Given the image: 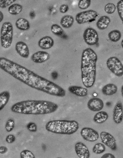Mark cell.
<instances>
[{
	"instance_id": "1",
	"label": "cell",
	"mask_w": 123,
	"mask_h": 158,
	"mask_svg": "<svg viewBox=\"0 0 123 158\" xmlns=\"http://www.w3.org/2000/svg\"><path fill=\"white\" fill-rule=\"evenodd\" d=\"M0 68L32 89L58 97L65 95V89L59 85L8 58L0 57Z\"/></svg>"
},
{
	"instance_id": "2",
	"label": "cell",
	"mask_w": 123,
	"mask_h": 158,
	"mask_svg": "<svg viewBox=\"0 0 123 158\" xmlns=\"http://www.w3.org/2000/svg\"><path fill=\"white\" fill-rule=\"evenodd\" d=\"M58 106L55 102L45 100H26L16 102L11 108L15 113L25 115H45L53 113Z\"/></svg>"
},
{
	"instance_id": "3",
	"label": "cell",
	"mask_w": 123,
	"mask_h": 158,
	"mask_svg": "<svg viewBox=\"0 0 123 158\" xmlns=\"http://www.w3.org/2000/svg\"><path fill=\"white\" fill-rule=\"evenodd\" d=\"M98 56L91 48L83 51L81 62V79L83 85L87 89L94 86L96 76Z\"/></svg>"
},
{
	"instance_id": "4",
	"label": "cell",
	"mask_w": 123,
	"mask_h": 158,
	"mask_svg": "<svg viewBox=\"0 0 123 158\" xmlns=\"http://www.w3.org/2000/svg\"><path fill=\"white\" fill-rule=\"evenodd\" d=\"M45 128L47 131L53 133L71 135L78 131L79 124L75 120H54L48 122Z\"/></svg>"
},
{
	"instance_id": "5",
	"label": "cell",
	"mask_w": 123,
	"mask_h": 158,
	"mask_svg": "<svg viewBox=\"0 0 123 158\" xmlns=\"http://www.w3.org/2000/svg\"><path fill=\"white\" fill-rule=\"evenodd\" d=\"M14 28L12 23L6 22L1 27L0 38L1 46L4 49H8L12 44L13 40Z\"/></svg>"
},
{
	"instance_id": "6",
	"label": "cell",
	"mask_w": 123,
	"mask_h": 158,
	"mask_svg": "<svg viewBox=\"0 0 123 158\" xmlns=\"http://www.w3.org/2000/svg\"><path fill=\"white\" fill-rule=\"evenodd\" d=\"M107 68L116 76L121 77L123 75V65L118 58L116 56L111 57L106 61Z\"/></svg>"
},
{
	"instance_id": "7",
	"label": "cell",
	"mask_w": 123,
	"mask_h": 158,
	"mask_svg": "<svg viewBox=\"0 0 123 158\" xmlns=\"http://www.w3.org/2000/svg\"><path fill=\"white\" fill-rule=\"evenodd\" d=\"M98 16V13L95 11L88 10L77 14L75 17V20L78 24L91 23L95 21Z\"/></svg>"
},
{
	"instance_id": "8",
	"label": "cell",
	"mask_w": 123,
	"mask_h": 158,
	"mask_svg": "<svg viewBox=\"0 0 123 158\" xmlns=\"http://www.w3.org/2000/svg\"><path fill=\"white\" fill-rule=\"evenodd\" d=\"M83 37L86 43L91 46L97 44L99 40L98 32L92 28H87L84 31Z\"/></svg>"
},
{
	"instance_id": "9",
	"label": "cell",
	"mask_w": 123,
	"mask_h": 158,
	"mask_svg": "<svg viewBox=\"0 0 123 158\" xmlns=\"http://www.w3.org/2000/svg\"><path fill=\"white\" fill-rule=\"evenodd\" d=\"M80 134L84 140L89 142L96 141L99 138L98 132L91 128H83Z\"/></svg>"
},
{
	"instance_id": "10",
	"label": "cell",
	"mask_w": 123,
	"mask_h": 158,
	"mask_svg": "<svg viewBox=\"0 0 123 158\" xmlns=\"http://www.w3.org/2000/svg\"><path fill=\"white\" fill-rule=\"evenodd\" d=\"M100 137L103 144L105 145L111 150L115 151L117 149L116 140L114 136L108 132H101Z\"/></svg>"
},
{
	"instance_id": "11",
	"label": "cell",
	"mask_w": 123,
	"mask_h": 158,
	"mask_svg": "<svg viewBox=\"0 0 123 158\" xmlns=\"http://www.w3.org/2000/svg\"><path fill=\"white\" fill-rule=\"evenodd\" d=\"M104 102L100 98H94L90 99L87 103V107L93 112H99L104 107Z\"/></svg>"
},
{
	"instance_id": "12",
	"label": "cell",
	"mask_w": 123,
	"mask_h": 158,
	"mask_svg": "<svg viewBox=\"0 0 123 158\" xmlns=\"http://www.w3.org/2000/svg\"><path fill=\"white\" fill-rule=\"evenodd\" d=\"M17 53L24 58H28L30 55V51L28 45L23 41H19L15 45Z\"/></svg>"
},
{
	"instance_id": "13",
	"label": "cell",
	"mask_w": 123,
	"mask_h": 158,
	"mask_svg": "<svg viewBox=\"0 0 123 158\" xmlns=\"http://www.w3.org/2000/svg\"><path fill=\"white\" fill-rule=\"evenodd\" d=\"M50 56L48 52L44 51H38L32 54L31 60L36 64L43 63L50 59Z\"/></svg>"
},
{
	"instance_id": "14",
	"label": "cell",
	"mask_w": 123,
	"mask_h": 158,
	"mask_svg": "<svg viewBox=\"0 0 123 158\" xmlns=\"http://www.w3.org/2000/svg\"><path fill=\"white\" fill-rule=\"evenodd\" d=\"M76 153L80 158H89L90 153L89 150L84 143L81 142L76 143L75 146Z\"/></svg>"
},
{
	"instance_id": "15",
	"label": "cell",
	"mask_w": 123,
	"mask_h": 158,
	"mask_svg": "<svg viewBox=\"0 0 123 158\" xmlns=\"http://www.w3.org/2000/svg\"><path fill=\"white\" fill-rule=\"evenodd\" d=\"M123 105L121 102H118L114 106L113 112L112 119L114 123L118 124L123 120Z\"/></svg>"
},
{
	"instance_id": "16",
	"label": "cell",
	"mask_w": 123,
	"mask_h": 158,
	"mask_svg": "<svg viewBox=\"0 0 123 158\" xmlns=\"http://www.w3.org/2000/svg\"><path fill=\"white\" fill-rule=\"evenodd\" d=\"M38 45L41 49H49L54 46V40L50 36H44L38 41Z\"/></svg>"
},
{
	"instance_id": "17",
	"label": "cell",
	"mask_w": 123,
	"mask_h": 158,
	"mask_svg": "<svg viewBox=\"0 0 123 158\" xmlns=\"http://www.w3.org/2000/svg\"><path fill=\"white\" fill-rule=\"evenodd\" d=\"M68 90L73 94L81 97L87 96L88 94V90L87 88L77 86H71L68 88Z\"/></svg>"
},
{
	"instance_id": "18",
	"label": "cell",
	"mask_w": 123,
	"mask_h": 158,
	"mask_svg": "<svg viewBox=\"0 0 123 158\" xmlns=\"http://www.w3.org/2000/svg\"><path fill=\"white\" fill-rule=\"evenodd\" d=\"M111 23V19L109 17L102 16L97 21L96 26L99 29L104 30L106 29Z\"/></svg>"
},
{
	"instance_id": "19",
	"label": "cell",
	"mask_w": 123,
	"mask_h": 158,
	"mask_svg": "<svg viewBox=\"0 0 123 158\" xmlns=\"http://www.w3.org/2000/svg\"><path fill=\"white\" fill-rule=\"evenodd\" d=\"M101 91L103 94L111 96L117 93L118 87L113 84H108L103 87Z\"/></svg>"
},
{
	"instance_id": "20",
	"label": "cell",
	"mask_w": 123,
	"mask_h": 158,
	"mask_svg": "<svg viewBox=\"0 0 123 158\" xmlns=\"http://www.w3.org/2000/svg\"><path fill=\"white\" fill-rule=\"evenodd\" d=\"M15 24L16 28L21 31H28L31 27L29 21L25 18H19L17 20Z\"/></svg>"
},
{
	"instance_id": "21",
	"label": "cell",
	"mask_w": 123,
	"mask_h": 158,
	"mask_svg": "<svg viewBox=\"0 0 123 158\" xmlns=\"http://www.w3.org/2000/svg\"><path fill=\"white\" fill-rule=\"evenodd\" d=\"M74 22V18L72 15H66L61 18L60 23L63 28H68L72 26Z\"/></svg>"
},
{
	"instance_id": "22",
	"label": "cell",
	"mask_w": 123,
	"mask_h": 158,
	"mask_svg": "<svg viewBox=\"0 0 123 158\" xmlns=\"http://www.w3.org/2000/svg\"><path fill=\"white\" fill-rule=\"evenodd\" d=\"M11 94L8 91H3L0 93V111L6 106L9 102Z\"/></svg>"
},
{
	"instance_id": "23",
	"label": "cell",
	"mask_w": 123,
	"mask_h": 158,
	"mask_svg": "<svg viewBox=\"0 0 123 158\" xmlns=\"http://www.w3.org/2000/svg\"><path fill=\"white\" fill-rule=\"evenodd\" d=\"M108 117L107 112L103 111L98 112L94 116L93 120L95 123L102 124L107 120Z\"/></svg>"
},
{
	"instance_id": "24",
	"label": "cell",
	"mask_w": 123,
	"mask_h": 158,
	"mask_svg": "<svg viewBox=\"0 0 123 158\" xmlns=\"http://www.w3.org/2000/svg\"><path fill=\"white\" fill-rule=\"evenodd\" d=\"M23 7L20 4H13L8 7V11L12 15H17L21 13L23 10Z\"/></svg>"
},
{
	"instance_id": "25",
	"label": "cell",
	"mask_w": 123,
	"mask_h": 158,
	"mask_svg": "<svg viewBox=\"0 0 123 158\" xmlns=\"http://www.w3.org/2000/svg\"><path fill=\"white\" fill-rule=\"evenodd\" d=\"M108 35L110 41L113 42H117L121 40V31L114 30L108 33Z\"/></svg>"
},
{
	"instance_id": "26",
	"label": "cell",
	"mask_w": 123,
	"mask_h": 158,
	"mask_svg": "<svg viewBox=\"0 0 123 158\" xmlns=\"http://www.w3.org/2000/svg\"><path fill=\"white\" fill-rule=\"evenodd\" d=\"M106 147L103 143H98L94 145L92 149V151L94 153L100 154L105 152Z\"/></svg>"
},
{
	"instance_id": "27",
	"label": "cell",
	"mask_w": 123,
	"mask_h": 158,
	"mask_svg": "<svg viewBox=\"0 0 123 158\" xmlns=\"http://www.w3.org/2000/svg\"><path fill=\"white\" fill-rule=\"evenodd\" d=\"M51 31L54 35L61 36L64 33V30L61 27L57 24H53L51 27Z\"/></svg>"
},
{
	"instance_id": "28",
	"label": "cell",
	"mask_w": 123,
	"mask_h": 158,
	"mask_svg": "<svg viewBox=\"0 0 123 158\" xmlns=\"http://www.w3.org/2000/svg\"><path fill=\"white\" fill-rule=\"evenodd\" d=\"M15 121L12 119H9L6 121L5 125V129L7 132H11L15 127Z\"/></svg>"
},
{
	"instance_id": "29",
	"label": "cell",
	"mask_w": 123,
	"mask_h": 158,
	"mask_svg": "<svg viewBox=\"0 0 123 158\" xmlns=\"http://www.w3.org/2000/svg\"><path fill=\"white\" fill-rule=\"evenodd\" d=\"M91 0H81L78 3V8L81 10L87 9L91 5Z\"/></svg>"
},
{
	"instance_id": "30",
	"label": "cell",
	"mask_w": 123,
	"mask_h": 158,
	"mask_svg": "<svg viewBox=\"0 0 123 158\" xmlns=\"http://www.w3.org/2000/svg\"><path fill=\"white\" fill-rule=\"evenodd\" d=\"M116 7L114 4L112 3H108L105 6V11L106 13L111 14H113L116 10Z\"/></svg>"
},
{
	"instance_id": "31",
	"label": "cell",
	"mask_w": 123,
	"mask_h": 158,
	"mask_svg": "<svg viewBox=\"0 0 123 158\" xmlns=\"http://www.w3.org/2000/svg\"><path fill=\"white\" fill-rule=\"evenodd\" d=\"M21 158H35V156L32 152L27 149L22 151L20 154Z\"/></svg>"
},
{
	"instance_id": "32",
	"label": "cell",
	"mask_w": 123,
	"mask_h": 158,
	"mask_svg": "<svg viewBox=\"0 0 123 158\" xmlns=\"http://www.w3.org/2000/svg\"><path fill=\"white\" fill-rule=\"evenodd\" d=\"M117 9L118 14L122 22H123V1L122 0L119 1L117 3Z\"/></svg>"
},
{
	"instance_id": "33",
	"label": "cell",
	"mask_w": 123,
	"mask_h": 158,
	"mask_svg": "<svg viewBox=\"0 0 123 158\" xmlns=\"http://www.w3.org/2000/svg\"><path fill=\"white\" fill-rule=\"evenodd\" d=\"M16 1L15 0H0V8H5Z\"/></svg>"
},
{
	"instance_id": "34",
	"label": "cell",
	"mask_w": 123,
	"mask_h": 158,
	"mask_svg": "<svg viewBox=\"0 0 123 158\" xmlns=\"http://www.w3.org/2000/svg\"><path fill=\"white\" fill-rule=\"evenodd\" d=\"M27 127L29 131L32 132V133H34V132L37 131V125L35 123H34V122H29L27 125Z\"/></svg>"
},
{
	"instance_id": "35",
	"label": "cell",
	"mask_w": 123,
	"mask_h": 158,
	"mask_svg": "<svg viewBox=\"0 0 123 158\" xmlns=\"http://www.w3.org/2000/svg\"><path fill=\"white\" fill-rule=\"evenodd\" d=\"M15 139L16 138L14 135L10 134L6 136V141L8 143H12L15 142Z\"/></svg>"
},
{
	"instance_id": "36",
	"label": "cell",
	"mask_w": 123,
	"mask_h": 158,
	"mask_svg": "<svg viewBox=\"0 0 123 158\" xmlns=\"http://www.w3.org/2000/svg\"><path fill=\"white\" fill-rule=\"evenodd\" d=\"M69 9V7L68 6L65 5V4H63L60 6L59 10L60 12L61 13L64 14L68 12Z\"/></svg>"
},
{
	"instance_id": "37",
	"label": "cell",
	"mask_w": 123,
	"mask_h": 158,
	"mask_svg": "<svg viewBox=\"0 0 123 158\" xmlns=\"http://www.w3.org/2000/svg\"><path fill=\"white\" fill-rule=\"evenodd\" d=\"M8 151V148L5 146H0V154H5Z\"/></svg>"
},
{
	"instance_id": "38",
	"label": "cell",
	"mask_w": 123,
	"mask_h": 158,
	"mask_svg": "<svg viewBox=\"0 0 123 158\" xmlns=\"http://www.w3.org/2000/svg\"><path fill=\"white\" fill-rule=\"evenodd\" d=\"M115 156L112 154L110 153H105L101 156V158H115Z\"/></svg>"
},
{
	"instance_id": "39",
	"label": "cell",
	"mask_w": 123,
	"mask_h": 158,
	"mask_svg": "<svg viewBox=\"0 0 123 158\" xmlns=\"http://www.w3.org/2000/svg\"><path fill=\"white\" fill-rule=\"evenodd\" d=\"M4 14L3 13L0 11V23L2 22L3 20L4 19Z\"/></svg>"
},
{
	"instance_id": "40",
	"label": "cell",
	"mask_w": 123,
	"mask_h": 158,
	"mask_svg": "<svg viewBox=\"0 0 123 158\" xmlns=\"http://www.w3.org/2000/svg\"><path fill=\"white\" fill-rule=\"evenodd\" d=\"M57 73L56 72H54L52 73V76L53 78H54L55 79H56V78L55 76H56L57 77H58V75H57Z\"/></svg>"
},
{
	"instance_id": "41",
	"label": "cell",
	"mask_w": 123,
	"mask_h": 158,
	"mask_svg": "<svg viewBox=\"0 0 123 158\" xmlns=\"http://www.w3.org/2000/svg\"><path fill=\"white\" fill-rule=\"evenodd\" d=\"M123 86H122V87H121V93H122V96H123Z\"/></svg>"
},
{
	"instance_id": "42",
	"label": "cell",
	"mask_w": 123,
	"mask_h": 158,
	"mask_svg": "<svg viewBox=\"0 0 123 158\" xmlns=\"http://www.w3.org/2000/svg\"><path fill=\"white\" fill-rule=\"evenodd\" d=\"M123 40H122V42H121V46H122V48H123Z\"/></svg>"
}]
</instances>
